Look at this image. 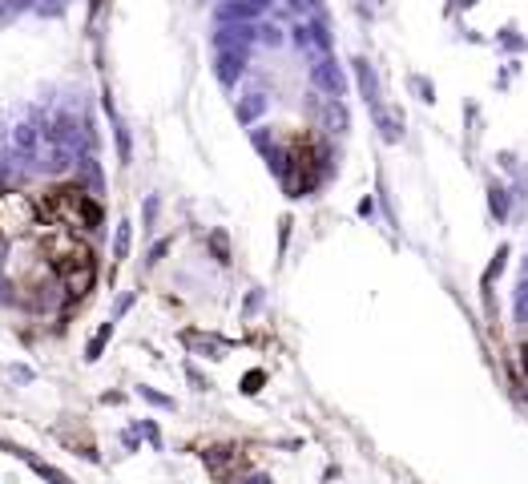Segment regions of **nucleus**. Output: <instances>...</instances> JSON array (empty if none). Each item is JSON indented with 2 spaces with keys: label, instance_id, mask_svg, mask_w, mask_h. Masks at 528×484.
<instances>
[{
  "label": "nucleus",
  "instance_id": "f257e3e1",
  "mask_svg": "<svg viewBox=\"0 0 528 484\" xmlns=\"http://www.w3.org/2000/svg\"><path fill=\"white\" fill-rule=\"evenodd\" d=\"M105 202L89 122L49 105L9 125L0 149V299L25 311L73 307L97 283Z\"/></svg>",
  "mask_w": 528,
  "mask_h": 484
},
{
  "label": "nucleus",
  "instance_id": "f03ea898",
  "mask_svg": "<svg viewBox=\"0 0 528 484\" xmlns=\"http://www.w3.org/2000/svg\"><path fill=\"white\" fill-rule=\"evenodd\" d=\"M37 472H40V476H45V480H53V484H69V480H65V476H61V472L45 468V464H37Z\"/></svg>",
  "mask_w": 528,
  "mask_h": 484
}]
</instances>
